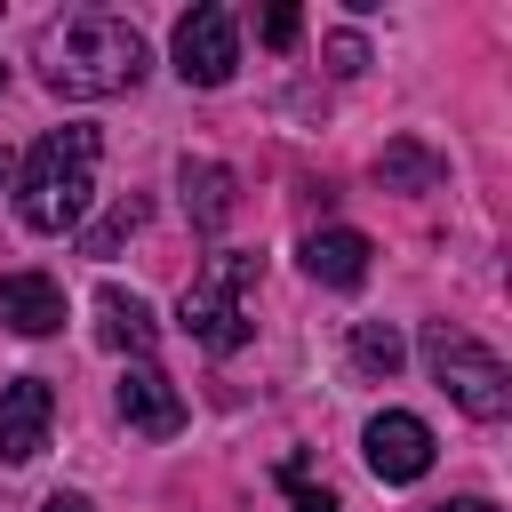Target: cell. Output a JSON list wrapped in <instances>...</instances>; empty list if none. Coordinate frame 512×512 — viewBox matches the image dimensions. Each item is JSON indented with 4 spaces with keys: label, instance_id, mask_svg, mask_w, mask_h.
Segmentation results:
<instances>
[{
    "label": "cell",
    "instance_id": "1",
    "mask_svg": "<svg viewBox=\"0 0 512 512\" xmlns=\"http://www.w3.org/2000/svg\"><path fill=\"white\" fill-rule=\"evenodd\" d=\"M144 32L112 8H64L40 24V80L56 96H120L144 80Z\"/></svg>",
    "mask_w": 512,
    "mask_h": 512
},
{
    "label": "cell",
    "instance_id": "2",
    "mask_svg": "<svg viewBox=\"0 0 512 512\" xmlns=\"http://www.w3.org/2000/svg\"><path fill=\"white\" fill-rule=\"evenodd\" d=\"M96 128L88 120H64V128H48L32 152H24V192H16V216L32 224V232H72L80 216H88V200H96Z\"/></svg>",
    "mask_w": 512,
    "mask_h": 512
},
{
    "label": "cell",
    "instance_id": "3",
    "mask_svg": "<svg viewBox=\"0 0 512 512\" xmlns=\"http://www.w3.org/2000/svg\"><path fill=\"white\" fill-rule=\"evenodd\" d=\"M256 272H264V256H248V248H216L208 264H200V280L184 288V336L200 344V352H240L248 344V296H256Z\"/></svg>",
    "mask_w": 512,
    "mask_h": 512
},
{
    "label": "cell",
    "instance_id": "4",
    "mask_svg": "<svg viewBox=\"0 0 512 512\" xmlns=\"http://www.w3.org/2000/svg\"><path fill=\"white\" fill-rule=\"evenodd\" d=\"M424 368L440 376V392H448L464 416H480V424L512 416V368H504L480 336H464V328L432 320V328H424Z\"/></svg>",
    "mask_w": 512,
    "mask_h": 512
},
{
    "label": "cell",
    "instance_id": "5",
    "mask_svg": "<svg viewBox=\"0 0 512 512\" xmlns=\"http://www.w3.org/2000/svg\"><path fill=\"white\" fill-rule=\"evenodd\" d=\"M176 72H184V88H224L232 72H240V24H232V8H192V16H176Z\"/></svg>",
    "mask_w": 512,
    "mask_h": 512
},
{
    "label": "cell",
    "instance_id": "6",
    "mask_svg": "<svg viewBox=\"0 0 512 512\" xmlns=\"http://www.w3.org/2000/svg\"><path fill=\"white\" fill-rule=\"evenodd\" d=\"M360 456H368V472H376L384 488H408V480L432 472V424L408 416V408H384V416H368Z\"/></svg>",
    "mask_w": 512,
    "mask_h": 512
},
{
    "label": "cell",
    "instance_id": "7",
    "mask_svg": "<svg viewBox=\"0 0 512 512\" xmlns=\"http://www.w3.org/2000/svg\"><path fill=\"white\" fill-rule=\"evenodd\" d=\"M48 424H56V392L48 376H16L0 384V464H32L48 448Z\"/></svg>",
    "mask_w": 512,
    "mask_h": 512
},
{
    "label": "cell",
    "instance_id": "8",
    "mask_svg": "<svg viewBox=\"0 0 512 512\" xmlns=\"http://www.w3.org/2000/svg\"><path fill=\"white\" fill-rule=\"evenodd\" d=\"M120 416H128V432H144V440H176L184 432V392L152 368V360H136L128 376H120Z\"/></svg>",
    "mask_w": 512,
    "mask_h": 512
},
{
    "label": "cell",
    "instance_id": "9",
    "mask_svg": "<svg viewBox=\"0 0 512 512\" xmlns=\"http://www.w3.org/2000/svg\"><path fill=\"white\" fill-rule=\"evenodd\" d=\"M0 328L16 336H56L64 328V288L48 272H8L0 280Z\"/></svg>",
    "mask_w": 512,
    "mask_h": 512
},
{
    "label": "cell",
    "instance_id": "10",
    "mask_svg": "<svg viewBox=\"0 0 512 512\" xmlns=\"http://www.w3.org/2000/svg\"><path fill=\"white\" fill-rule=\"evenodd\" d=\"M368 232H352V224H328V232H312L304 240V272L320 280V288H360L368 280Z\"/></svg>",
    "mask_w": 512,
    "mask_h": 512
},
{
    "label": "cell",
    "instance_id": "11",
    "mask_svg": "<svg viewBox=\"0 0 512 512\" xmlns=\"http://www.w3.org/2000/svg\"><path fill=\"white\" fill-rule=\"evenodd\" d=\"M96 336H104L112 352H128V360H152L160 320H152L144 296H128V288H96Z\"/></svg>",
    "mask_w": 512,
    "mask_h": 512
},
{
    "label": "cell",
    "instance_id": "12",
    "mask_svg": "<svg viewBox=\"0 0 512 512\" xmlns=\"http://www.w3.org/2000/svg\"><path fill=\"white\" fill-rule=\"evenodd\" d=\"M176 184H184V216H192L200 232H224V224H232L240 192H232V168H224V160H184Z\"/></svg>",
    "mask_w": 512,
    "mask_h": 512
},
{
    "label": "cell",
    "instance_id": "13",
    "mask_svg": "<svg viewBox=\"0 0 512 512\" xmlns=\"http://www.w3.org/2000/svg\"><path fill=\"white\" fill-rule=\"evenodd\" d=\"M400 360H408V344H400L392 320H360V328H352V368H360V376H392Z\"/></svg>",
    "mask_w": 512,
    "mask_h": 512
},
{
    "label": "cell",
    "instance_id": "14",
    "mask_svg": "<svg viewBox=\"0 0 512 512\" xmlns=\"http://www.w3.org/2000/svg\"><path fill=\"white\" fill-rule=\"evenodd\" d=\"M136 224H144V192H128V200H112V216L80 232V256H112V248H120V240H128Z\"/></svg>",
    "mask_w": 512,
    "mask_h": 512
},
{
    "label": "cell",
    "instance_id": "15",
    "mask_svg": "<svg viewBox=\"0 0 512 512\" xmlns=\"http://www.w3.org/2000/svg\"><path fill=\"white\" fill-rule=\"evenodd\" d=\"M376 176H384V184H408V192H424V184L440 176V160H432V152H416V144H392V152L376 160Z\"/></svg>",
    "mask_w": 512,
    "mask_h": 512
},
{
    "label": "cell",
    "instance_id": "16",
    "mask_svg": "<svg viewBox=\"0 0 512 512\" xmlns=\"http://www.w3.org/2000/svg\"><path fill=\"white\" fill-rule=\"evenodd\" d=\"M280 480H288L296 512H336V496H328V488H312V464H304V456H288V464H280Z\"/></svg>",
    "mask_w": 512,
    "mask_h": 512
},
{
    "label": "cell",
    "instance_id": "17",
    "mask_svg": "<svg viewBox=\"0 0 512 512\" xmlns=\"http://www.w3.org/2000/svg\"><path fill=\"white\" fill-rule=\"evenodd\" d=\"M328 72H336V80L368 72V48H360V32H336V40H328Z\"/></svg>",
    "mask_w": 512,
    "mask_h": 512
},
{
    "label": "cell",
    "instance_id": "18",
    "mask_svg": "<svg viewBox=\"0 0 512 512\" xmlns=\"http://www.w3.org/2000/svg\"><path fill=\"white\" fill-rule=\"evenodd\" d=\"M256 32H264V48H296V32H304V16H296V8H272V16L256 24Z\"/></svg>",
    "mask_w": 512,
    "mask_h": 512
},
{
    "label": "cell",
    "instance_id": "19",
    "mask_svg": "<svg viewBox=\"0 0 512 512\" xmlns=\"http://www.w3.org/2000/svg\"><path fill=\"white\" fill-rule=\"evenodd\" d=\"M40 512H96V504H88V496H64V488H56V496H48Z\"/></svg>",
    "mask_w": 512,
    "mask_h": 512
},
{
    "label": "cell",
    "instance_id": "20",
    "mask_svg": "<svg viewBox=\"0 0 512 512\" xmlns=\"http://www.w3.org/2000/svg\"><path fill=\"white\" fill-rule=\"evenodd\" d=\"M432 512H496L488 496H456V504H432Z\"/></svg>",
    "mask_w": 512,
    "mask_h": 512
},
{
    "label": "cell",
    "instance_id": "21",
    "mask_svg": "<svg viewBox=\"0 0 512 512\" xmlns=\"http://www.w3.org/2000/svg\"><path fill=\"white\" fill-rule=\"evenodd\" d=\"M8 176H16V152H8V144H0V184H8Z\"/></svg>",
    "mask_w": 512,
    "mask_h": 512
},
{
    "label": "cell",
    "instance_id": "22",
    "mask_svg": "<svg viewBox=\"0 0 512 512\" xmlns=\"http://www.w3.org/2000/svg\"><path fill=\"white\" fill-rule=\"evenodd\" d=\"M0 88H8V64H0Z\"/></svg>",
    "mask_w": 512,
    "mask_h": 512
}]
</instances>
